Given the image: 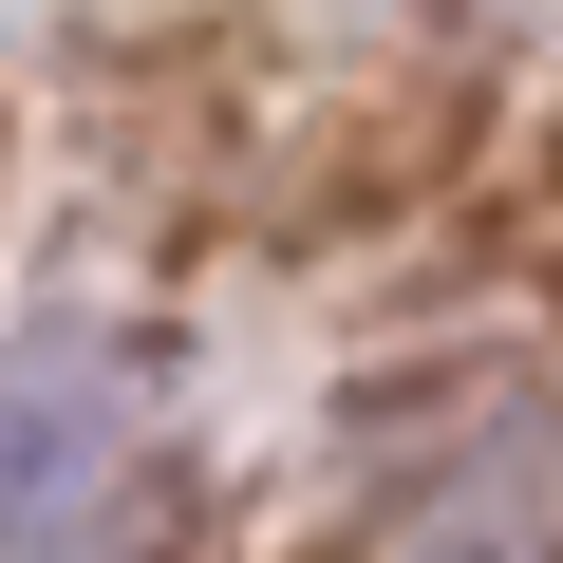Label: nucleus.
I'll return each instance as SVG.
<instances>
[{
    "mask_svg": "<svg viewBox=\"0 0 563 563\" xmlns=\"http://www.w3.org/2000/svg\"><path fill=\"white\" fill-rule=\"evenodd\" d=\"M432 563H563V544H526V526H451Z\"/></svg>",
    "mask_w": 563,
    "mask_h": 563,
    "instance_id": "2",
    "label": "nucleus"
},
{
    "mask_svg": "<svg viewBox=\"0 0 563 563\" xmlns=\"http://www.w3.org/2000/svg\"><path fill=\"white\" fill-rule=\"evenodd\" d=\"M132 488V376L95 339H20L0 357V563H76Z\"/></svg>",
    "mask_w": 563,
    "mask_h": 563,
    "instance_id": "1",
    "label": "nucleus"
}]
</instances>
